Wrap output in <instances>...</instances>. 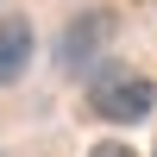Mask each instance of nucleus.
I'll list each match as a JSON object with an SVG mask.
<instances>
[{"label": "nucleus", "mask_w": 157, "mask_h": 157, "mask_svg": "<svg viewBox=\"0 0 157 157\" xmlns=\"http://www.w3.org/2000/svg\"><path fill=\"white\" fill-rule=\"evenodd\" d=\"M151 107H157V88L138 69H107L88 88V113L107 126H138V120H151Z\"/></svg>", "instance_id": "1"}, {"label": "nucleus", "mask_w": 157, "mask_h": 157, "mask_svg": "<svg viewBox=\"0 0 157 157\" xmlns=\"http://www.w3.org/2000/svg\"><path fill=\"white\" fill-rule=\"evenodd\" d=\"M88 157H138L126 138H101V145H88Z\"/></svg>", "instance_id": "4"}, {"label": "nucleus", "mask_w": 157, "mask_h": 157, "mask_svg": "<svg viewBox=\"0 0 157 157\" xmlns=\"http://www.w3.org/2000/svg\"><path fill=\"white\" fill-rule=\"evenodd\" d=\"M107 38H113V13H107V6H88V13H75V19L63 25L57 63H63V69H82V63H94L101 50H107Z\"/></svg>", "instance_id": "2"}, {"label": "nucleus", "mask_w": 157, "mask_h": 157, "mask_svg": "<svg viewBox=\"0 0 157 157\" xmlns=\"http://www.w3.org/2000/svg\"><path fill=\"white\" fill-rule=\"evenodd\" d=\"M32 69V19H0V82H19Z\"/></svg>", "instance_id": "3"}]
</instances>
